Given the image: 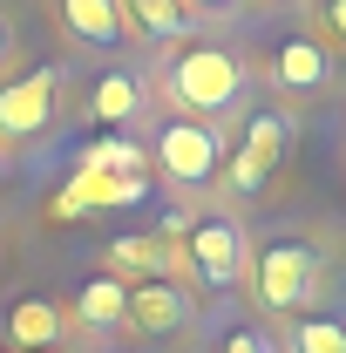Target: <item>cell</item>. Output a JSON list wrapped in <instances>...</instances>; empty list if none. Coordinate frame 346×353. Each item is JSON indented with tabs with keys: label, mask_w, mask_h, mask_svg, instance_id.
I'll use <instances>...</instances> for the list:
<instances>
[{
	"label": "cell",
	"mask_w": 346,
	"mask_h": 353,
	"mask_svg": "<svg viewBox=\"0 0 346 353\" xmlns=\"http://www.w3.org/2000/svg\"><path fill=\"white\" fill-rule=\"evenodd\" d=\"M238 88H245L238 54H224V48H211V41L183 48V54L170 61V95L183 102V109H197V116H224V109L238 102Z\"/></svg>",
	"instance_id": "1"
},
{
	"label": "cell",
	"mask_w": 346,
	"mask_h": 353,
	"mask_svg": "<svg viewBox=\"0 0 346 353\" xmlns=\"http://www.w3.org/2000/svg\"><path fill=\"white\" fill-rule=\"evenodd\" d=\"M183 265L204 279V285H238L245 279V231L231 218H197V224H183Z\"/></svg>",
	"instance_id": "2"
},
{
	"label": "cell",
	"mask_w": 346,
	"mask_h": 353,
	"mask_svg": "<svg viewBox=\"0 0 346 353\" xmlns=\"http://www.w3.org/2000/svg\"><path fill=\"white\" fill-rule=\"evenodd\" d=\"M217 163H224L217 130H204V123H163V136H156V170L170 176V183H211Z\"/></svg>",
	"instance_id": "3"
},
{
	"label": "cell",
	"mask_w": 346,
	"mask_h": 353,
	"mask_svg": "<svg viewBox=\"0 0 346 353\" xmlns=\"http://www.w3.org/2000/svg\"><path fill=\"white\" fill-rule=\"evenodd\" d=\"M312 279H319V259L305 252V245H272L258 259V299L265 312H292L312 292Z\"/></svg>",
	"instance_id": "4"
},
{
	"label": "cell",
	"mask_w": 346,
	"mask_h": 353,
	"mask_svg": "<svg viewBox=\"0 0 346 353\" xmlns=\"http://www.w3.org/2000/svg\"><path fill=\"white\" fill-rule=\"evenodd\" d=\"M54 88L61 75L54 68H34V75H21V82L0 88V136H34L54 123Z\"/></svg>",
	"instance_id": "5"
},
{
	"label": "cell",
	"mask_w": 346,
	"mask_h": 353,
	"mask_svg": "<svg viewBox=\"0 0 346 353\" xmlns=\"http://www.w3.org/2000/svg\"><path fill=\"white\" fill-rule=\"evenodd\" d=\"M285 143H292V130H285V116H252V130H245V150L231 157V183L238 190H258L265 176L278 170V157H285Z\"/></svg>",
	"instance_id": "6"
},
{
	"label": "cell",
	"mask_w": 346,
	"mask_h": 353,
	"mask_svg": "<svg viewBox=\"0 0 346 353\" xmlns=\"http://www.w3.org/2000/svg\"><path fill=\"white\" fill-rule=\"evenodd\" d=\"M130 326L136 333H183L190 326V299L176 292L170 279H143L130 292Z\"/></svg>",
	"instance_id": "7"
},
{
	"label": "cell",
	"mask_w": 346,
	"mask_h": 353,
	"mask_svg": "<svg viewBox=\"0 0 346 353\" xmlns=\"http://www.w3.org/2000/svg\"><path fill=\"white\" fill-rule=\"evenodd\" d=\"M61 21H68V34L88 48H109L130 34V21H123V0H61Z\"/></svg>",
	"instance_id": "8"
},
{
	"label": "cell",
	"mask_w": 346,
	"mask_h": 353,
	"mask_svg": "<svg viewBox=\"0 0 346 353\" xmlns=\"http://www.w3.org/2000/svg\"><path fill=\"white\" fill-rule=\"evenodd\" d=\"M75 319H82V326H123V319H130V292H123V279H82V292H75Z\"/></svg>",
	"instance_id": "9"
},
{
	"label": "cell",
	"mask_w": 346,
	"mask_h": 353,
	"mask_svg": "<svg viewBox=\"0 0 346 353\" xmlns=\"http://www.w3.org/2000/svg\"><path fill=\"white\" fill-rule=\"evenodd\" d=\"M7 333H14V347H54L61 340V312L48 306V299H21V306L7 312Z\"/></svg>",
	"instance_id": "10"
},
{
	"label": "cell",
	"mask_w": 346,
	"mask_h": 353,
	"mask_svg": "<svg viewBox=\"0 0 346 353\" xmlns=\"http://www.w3.org/2000/svg\"><path fill=\"white\" fill-rule=\"evenodd\" d=\"M82 170H109V176H150V157L136 150L130 136H102L82 150Z\"/></svg>",
	"instance_id": "11"
},
{
	"label": "cell",
	"mask_w": 346,
	"mask_h": 353,
	"mask_svg": "<svg viewBox=\"0 0 346 353\" xmlns=\"http://www.w3.org/2000/svg\"><path fill=\"white\" fill-rule=\"evenodd\" d=\"M272 68H278L285 88H319V82H326V48H319V41H285Z\"/></svg>",
	"instance_id": "12"
},
{
	"label": "cell",
	"mask_w": 346,
	"mask_h": 353,
	"mask_svg": "<svg viewBox=\"0 0 346 353\" xmlns=\"http://www.w3.org/2000/svg\"><path fill=\"white\" fill-rule=\"evenodd\" d=\"M123 21H136L156 41H176L183 34V0H123Z\"/></svg>",
	"instance_id": "13"
},
{
	"label": "cell",
	"mask_w": 346,
	"mask_h": 353,
	"mask_svg": "<svg viewBox=\"0 0 346 353\" xmlns=\"http://www.w3.org/2000/svg\"><path fill=\"white\" fill-rule=\"evenodd\" d=\"M95 116H102V123H130L136 116V82L130 75H102V82H95Z\"/></svg>",
	"instance_id": "14"
},
{
	"label": "cell",
	"mask_w": 346,
	"mask_h": 353,
	"mask_svg": "<svg viewBox=\"0 0 346 353\" xmlns=\"http://www.w3.org/2000/svg\"><path fill=\"white\" fill-rule=\"evenodd\" d=\"M299 353H346V326H333V319H299Z\"/></svg>",
	"instance_id": "15"
},
{
	"label": "cell",
	"mask_w": 346,
	"mask_h": 353,
	"mask_svg": "<svg viewBox=\"0 0 346 353\" xmlns=\"http://www.w3.org/2000/svg\"><path fill=\"white\" fill-rule=\"evenodd\" d=\"M319 34L346 48V0H326V14H319Z\"/></svg>",
	"instance_id": "16"
},
{
	"label": "cell",
	"mask_w": 346,
	"mask_h": 353,
	"mask_svg": "<svg viewBox=\"0 0 346 353\" xmlns=\"http://www.w3.org/2000/svg\"><path fill=\"white\" fill-rule=\"evenodd\" d=\"M224 353H272V347H265L258 333H231V340H224Z\"/></svg>",
	"instance_id": "17"
},
{
	"label": "cell",
	"mask_w": 346,
	"mask_h": 353,
	"mask_svg": "<svg viewBox=\"0 0 346 353\" xmlns=\"http://www.w3.org/2000/svg\"><path fill=\"white\" fill-rule=\"evenodd\" d=\"M183 7H211V14H231L238 0H183Z\"/></svg>",
	"instance_id": "18"
},
{
	"label": "cell",
	"mask_w": 346,
	"mask_h": 353,
	"mask_svg": "<svg viewBox=\"0 0 346 353\" xmlns=\"http://www.w3.org/2000/svg\"><path fill=\"white\" fill-rule=\"evenodd\" d=\"M7 48H14V28H7V14H0V54H7Z\"/></svg>",
	"instance_id": "19"
},
{
	"label": "cell",
	"mask_w": 346,
	"mask_h": 353,
	"mask_svg": "<svg viewBox=\"0 0 346 353\" xmlns=\"http://www.w3.org/2000/svg\"><path fill=\"white\" fill-rule=\"evenodd\" d=\"M0 176H7V157H0Z\"/></svg>",
	"instance_id": "20"
},
{
	"label": "cell",
	"mask_w": 346,
	"mask_h": 353,
	"mask_svg": "<svg viewBox=\"0 0 346 353\" xmlns=\"http://www.w3.org/2000/svg\"><path fill=\"white\" fill-rule=\"evenodd\" d=\"M278 7H285V0H278Z\"/></svg>",
	"instance_id": "21"
}]
</instances>
